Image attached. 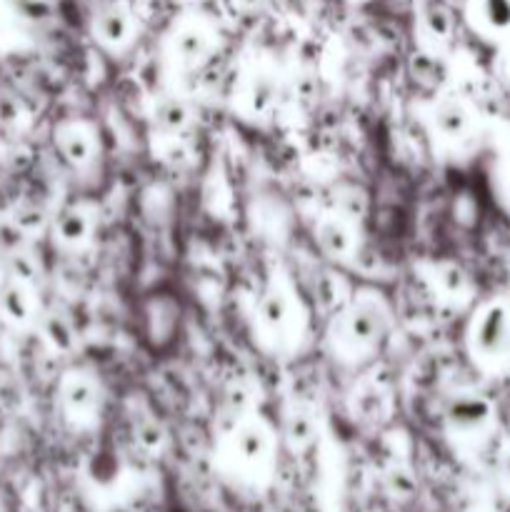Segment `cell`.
<instances>
[{
	"instance_id": "obj_6",
	"label": "cell",
	"mask_w": 510,
	"mask_h": 512,
	"mask_svg": "<svg viewBox=\"0 0 510 512\" xmlns=\"http://www.w3.org/2000/svg\"><path fill=\"white\" fill-rule=\"evenodd\" d=\"M445 430L458 443H473L490 433L495 423V405L480 393H458L445 405Z\"/></svg>"
},
{
	"instance_id": "obj_25",
	"label": "cell",
	"mask_w": 510,
	"mask_h": 512,
	"mask_svg": "<svg viewBox=\"0 0 510 512\" xmlns=\"http://www.w3.org/2000/svg\"><path fill=\"white\" fill-rule=\"evenodd\" d=\"M385 490L393 500H410L418 493V478L408 468H393L385 475Z\"/></svg>"
},
{
	"instance_id": "obj_20",
	"label": "cell",
	"mask_w": 510,
	"mask_h": 512,
	"mask_svg": "<svg viewBox=\"0 0 510 512\" xmlns=\"http://www.w3.org/2000/svg\"><path fill=\"white\" fill-rule=\"evenodd\" d=\"M38 328L45 345L55 353L65 355L75 350V330L63 313H43L38 318Z\"/></svg>"
},
{
	"instance_id": "obj_1",
	"label": "cell",
	"mask_w": 510,
	"mask_h": 512,
	"mask_svg": "<svg viewBox=\"0 0 510 512\" xmlns=\"http://www.w3.org/2000/svg\"><path fill=\"white\" fill-rule=\"evenodd\" d=\"M280 438L260 415H240L215 450V468L245 490L268 488L278 465Z\"/></svg>"
},
{
	"instance_id": "obj_26",
	"label": "cell",
	"mask_w": 510,
	"mask_h": 512,
	"mask_svg": "<svg viewBox=\"0 0 510 512\" xmlns=\"http://www.w3.org/2000/svg\"><path fill=\"white\" fill-rule=\"evenodd\" d=\"M133 433H135V440H138L140 450H145V453L155 455L163 450L165 433H163V428L155 423V420H140V423L135 425Z\"/></svg>"
},
{
	"instance_id": "obj_14",
	"label": "cell",
	"mask_w": 510,
	"mask_h": 512,
	"mask_svg": "<svg viewBox=\"0 0 510 512\" xmlns=\"http://www.w3.org/2000/svg\"><path fill=\"white\" fill-rule=\"evenodd\" d=\"M315 243L333 263H350L358 255V230L353 220L338 213L323 215L315 225Z\"/></svg>"
},
{
	"instance_id": "obj_23",
	"label": "cell",
	"mask_w": 510,
	"mask_h": 512,
	"mask_svg": "<svg viewBox=\"0 0 510 512\" xmlns=\"http://www.w3.org/2000/svg\"><path fill=\"white\" fill-rule=\"evenodd\" d=\"M420 30L433 43H445L450 38V33H453V20H450V13L443 5L433 3L420 13Z\"/></svg>"
},
{
	"instance_id": "obj_3",
	"label": "cell",
	"mask_w": 510,
	"mask_h": 512,
	"mask_svg": "<svg viewBox=\"0 0 510 512\" xmlns=\"http://www.w3.org/2000/svg\"><path fill=\"white\" fill-rule=\"evenodd\" d=\"M468 353L478 368L500 373L510 368V303L488 300L475 310L465 330Z\"/></svg>"
},
{
	"instance_id": "obj_2",
	"label": "cell",
	"mask_w": 510,
	"mask_h": 512,
	"mask_svg": "<svg viewBox=\"0 0 510 512\" xmlns=\"http://www.w3.org/2000/svg\"><path fill=\"white\" fill-rule=\"evenodd\" d=\"M390 330V308L385 298L373 290L353 295L335 313L328 340L335 358L345 363H360L380 348Z\"/></svg>"
},
{
	"instance_id": "obj_9",
	"label": "cell",
	"mask_w": 510,
	"mask_h": 512,
	"mask_svg": "<svg viewBox=\"0 0 510 512\" xmlns=\"http://www.w3.org/2000/svg\"><path fill=\"white\" fill-rule=\"evenodd\" d=\"M90 33H93V40L103 50H108V53H123L135 40L138 23H135L133 10L123 0H113V3H105L103 8H98V13L93 15Z\"/></svg>"
},
{
	"instance_id": "obj_13",
	"label": "cell",
	"mask_w": 510,
	"mask_h": 512,
	"mask_svg": "<svg viewBox=\"0 0 510 512\" xmlns=\"http://www.w3.org/2000/svg\"><path fill=\"white\" fill-rule=\"evenodd\" d=\"M430 128L438 133L440 140L448 143H463L475 130V113L458 95H443L430 108Z\"/></svg>"
},
{
	"instance_id": "obj_28",
	"label": "cell",
	"mask_w": 510,
	"mask_h": 512,
	"mask_svg": "<svg viewBox=\"0 0 510 512\" xmlns=\"http://www.w3.org/2000/svg\"><path fill=\"white\" fill-rule=\"evenodd\" d=\"M503 75L510 80V43H505V53H503Z\"/></svg>"
},
{
	"instance_id": "obj_4",
	"label": "cell",
	"mask_w": 510,
	"mask_h": 512,
	"mask_svg": "<svg viewBox=\"0 0 510 512\" xmlns=\"http://www.w3.org/2000/svg\"><path fill=\"white\" fill-rule=\"evenodd\" d=\"M300 330H303V310H300L298 298H293V293L283 283L273 280L260 295L258 310H255L258 343L270 353H278L300 338Z\"/></svg>"
},
{
	"instance_id": "obj_10",
	"label": "cell",
	"mask_w": 510,
	"mask_h": 512,
	"mask_svg": "<svg viewBox=\"0 0 510 512\" xmlns=\"http://www.w3.org/2000/svg\"><path fill=\"white\" fill-rule=\"evenodd\" d=\"M278 438L285 450L293 455H305L308 450H313L320 438V415L315 405L303 403V400H293L285 405L280 413Z\"/></svg>"
},
{
	"instance_id": "obj_12",
	"label": "cell",
	"mask_w": 510,
	"mask_h": 512,
	"mask_svg": "<svg viewBox=\"0 0 510 512\" xmlns=\"http://www.w3.org/2000/svg\"><path fill=\"white\" fill-rule=\"evenodd\" d=\"M240 108L248 118H268L280 100V80L270 65H255L240 85Z\"/></svg>"
},
{
	"instance_id": "obj_17",
	"label": "cell",
	"mask_w": 510,
	"mask_h": 512,
	"mask_svg": "<svg viewBox=\"0 0 510 512\" xmlns=\"http://www.w3.org/2000/svg\"><path fill=\"white\" fill-rule=\"evenodd\" d=\"M50 233H53V240L60 248L78 250L90 243V235H93V218H90L88 210L70 205V208H63L53 220H50Z\"/></svg>"
},
{
	"instance_id": "obj_30",
	"label": "cell",
	"mask_w": 510,
	"mask_h": 512,
	"mask_svg": "<svg viewBox=\"0 0 510 512\" xmlns=\"http://www.w3.org/2000/svg\"><path fill=\"white\" fill-rule=\"evenodd\" d=\"M183 3H198V0H183Z\"/></svg>"
},
{
	"instance_id": "obj_7",
	"label": "cell",
	"mask_w": 510,
	"mask_h": 512,
	"mask_svg": "<svg viewBox=\"0 0 510 512\" xmlns=\"http://www.w3.org/2000/svg\"><path fill=\"white\" fill-rule=\"evenodd\" d=\"M183 323V308L173 293H153L140 303V333L150 350H168Z\"/></svg>"
},
{
	"instance_id": "obj_29",
	"label": "cell",
	"mask_w": 510,
	"mask_h": 512,
	"mask_svg": "<svg viewBox=\"0 0 510 512\" xmlns=\"http://www.w3.org/2000/svg\"><path fill=\"white\" fill-rule=\"evenodd\" d=\"M465 512H493V510H488V508H470V510H465Z\"/></svg>"
},
{
	"instance_id": "obj_8",
	"label": "cell",
	"mask_w": 510,
	"mask_h": 512,
	"mask_svg": "<svg viewBox=\"0 0 510 512\" xmlns=\"http://www.w3.org/2000/svg\"><path fill=\"white\" fill-rule=\"evenodd\" d=\"M215 50V30L205 20L190 18L173 28L165 43V55L178 68H200Z\"/></svg>"
},
{
	"instance_id": "obj_5",
	"label": "cell",
	"mask_w": 510,
	"mask_h": 512,
	"mask_svg": "<svg viewBox=\"0 0 510 512\" xmlns=\"http://www.w3.org/2000/svg\"><path fill=\"white\" fill-rule=\"evenodd\" d=\"M58 408L73 428H90L98 423L103 410V390L98 378L80 368L65 373L58 385Z\"/></svg>"
},
{
	"instance_id": "obj_21",
	"label": "cell",
	"mask_w": 510,
	"mask_h": 512,
	"mask_svg": "<svg viewBox=\"0 0 510 512\" xmlns=\"http://www.w3.org/2000/svg\"><path fill=\"white\" fill-rule=\"evenodd\" d=\"M333 213L358 223L368 213V193L355 183H340L333 190Z\"/></svg>"
},
{
	"instance_id": "obj_15",
	"label": "cell",
	"mask_w": 510,
	"mask_h": 512,
	"mask_svg": "<svg viewBox=\"0 0 510 512\" xmlns=\"http://www.w3.org/2000/svg\"><path fill=\"white\" fill-rule=\"evenodd\" d=\"M40 310L38 298L33 293V285H25L20 280L8 278L0 283V320L10 328H30L38 323Z\"/></svg>"
},
{
	"instance_id": "obj_24",
	"label": "cell",
	"mask_w": 510,
	"mask_h": 512,
	"mask_svg": "<svg viewBox=\"0 0 510 512\" xmlns=\"http://www.w3.org/2000/svg\"><path fill=\"white\" fill-rule=\"evenodd\" d=\"M5 263H8L10 278L20 280V283H25V285H35V280H38V275H40L38 260H35L33 253H28L23 245L8 250V253H5Z\"/></svg>"
},
{
	"instance_id": "obj_22",
	"label": "cell",
	"mask_w": 510,
	"mask_h": 512,
	"mask_svg": "<svg viewBox=\"0 0 510 512\" xmlns=\"http://www.w3.org/2000/svg\"><path fill=\"white\" fill-rule=\"evenodd\" d=\"M10 223L15 225V230H18L23 238H33V235H40L48 228L50 218L40 205L20 203L18 208L13 210V220H10Z\"/></svg>"
},
{
	"instance_id": "obj_19",
	"label": "cell",
	"mask_w": 510,
	"mask_h": 512,
	"mask_svg": "<svg viewBox=\"0 0 510 512\" xmlns=\"http://www.w3.org/2000/svg\"><path fill=\"white\" fill-rule=\"evenodd\" d=\"M430 285H433L435 293L440 295L443 300H465L470 293V280L458 265L453 263H438L430 268L428 275Z\"/></svg>"
},
{
	"instance_id": "obj_16",
	"label": "cell",
	"mask_w": 510,
	"mask_h": 512,
	"mask_svg": "<svg viewBox=\"0 0 510 512\" xmlns=\"http://www.w3.org/2000/svg\"><path fill=\"white\" fill-rule=\"evenodd\" d=\"M465 13L475 33L498 43H510V0H468Z\"/></svg>"
},
{
	"instance_id": "obj_18",
	"label": "cell",
	"mask_w": 510,
	"mask_h": 512,
	"mask_svg": "<svg viewBox=\"0 0 510 512\" xmlns=\"http://www.w3.org/2000/svg\"><path fill=\"white\" fill-rule=\"evenodd\" d=\"M153 123L158 133L165 135V138H180L190 128V123H193V110H190L185 100L170 95V98H163L155 105Z\"/></svg>"
},
{
	"instance_id": "obj_11",
	"label": "cell",
	"mask_w": 510,
	"mask_h": 512,
	"mask_svg": "<svg viewBox=\"0 0 510 512\" xmlns=\"http://www.w3.org/2000/svg\"><path fill=\"white\" fill-rule=\"evenodd\" d=\"M60 158L75 170H85L98 158V135L88 120H63L53 133Z\"/></svg>"
},
{
	"instance_id": "obj_27",
	"label": "cell",
	"mask_w": 510,
	"mask_h": 512,
	"mask_svg": "<svg viewBox=\"0 0 510 512\" xmlns=\"http://www.w3.org/2000/svg\"><path fill=\"white\" fill-rule=\"evenodd\" d=\"M495 475H498L500 490L510 498V438L500 445L498 460H495Z\"/></svg>"
}]
</instances>
